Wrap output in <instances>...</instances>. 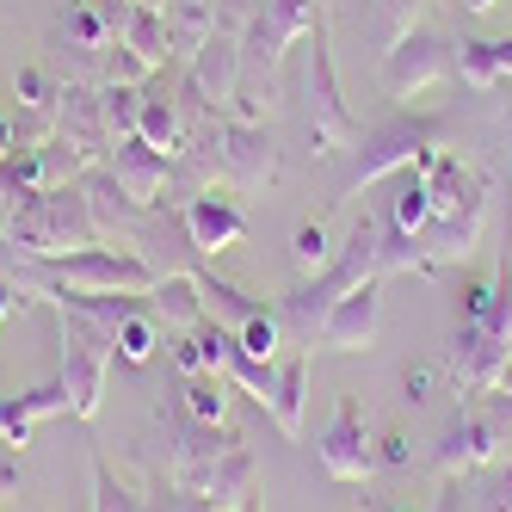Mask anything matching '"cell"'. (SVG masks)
<instances>
[{"label":"cell","instance_id":"6da1fadb","mask_svg":"<svg viewBox=\"0 0 512 512\" xmlns=\"http://www.w3.org/2000/svg\"><path fill=\"white\" fill-rule=\"evenodd\" d=\"M13 247L25 260H56V253H75L99 241V216L87 204L81 186H50V192H25L13 223H7Z\"/></svg>","mask_w":512,"mask_h":512},{"label":"cell","instance_id":"7a4b0ae2","mask_svg":"<svg viewBox=\"0 0 512 512\" xmlns=\"http://www.w3.org/2000/svg\"><path fill=\"white\" fill-rule=\"evenodd\" d=\"M25 278H44L62 290H93V297H149L155 290V266L130 247H75L56 260H25Z\"/></svg>","mask_w":512,"mask_h":512},{"label":"cell","instance_id":"3957f363","mask_svg":"<svg viewBox=\"0 0 512 512\" xmlns=\"http://www.w3.org/2000/svg\"><path fill=\"white\" fill-rule=\"evenodd\" d=\"M56 327H62V389H68V414L93 420L99 414V395H105V371H112V327H99L93 315L56 303Z\"/></svg>","mask_w":512,"mask_h":512},{"label":"cell","instance_id":"277c9868","mask_svg":"<svg viewBox=\"0 0 512 512\" xmlns=\"http://www.w3.org/2000/svg\"><path fill=\"white\" fill-rule=\"evenodd\" d=\"M303 50H309V68H303V87H309V136H315V155H327V149H340V142L352 136V112H346L340 81H334V56H327V13H315Z\"/></svg>","mask_w":512,"mask_h":512},{"label":"cell","instance_id":"5b68a950","mask_svg":"<svg viewBox=\"0 0 512 512\" xmlns=\"http://www.w3.org/2000/svg\"><path fill=\"white\" fill-rule=\"evenodd\" d=\"M210 149H216V173H223L229 186H241V192H260V186L278 179V136L266 124H247V118L241 124H216Z\"/></svg>","mask_w":512,"mask_h":512},{"label":"cell","instance_id":"8992f818","mask_svg":"<svg viewBox=\"0 0 512 512\" xmlns=\"http://www.w3.org/2000/svg\"><path fill=\"white\" fill-rule=\"evenodd\" d=\"M432 136H438V124H414V118H395V124L371 130V136H364V149H358V161H352V173L340 179L334 204H346L358 186H371V179H383L389 167H408V161H420Z\"/></svg>","mask_w":512,"mask_h":512},{"label":"cell","instance_id":"52a82bcc","mask_svg":"<svg viewBox=\"0 0 512 512\" xmlns=\"http://www.w3.org/2000/svg\"><path fill=\"white\" fill-rule=\"evenodd\" d=\"M377 321H383V278H364L352 284L346 297L321 315V346H334V352H364L377 340Z\"/></svg>","mask_w":512,"mask_h":512},{"label":"cell","instance_id":"ba28073f","mask_svg":"<svg viewBox=\"0 0 512 512\" xmlns=\"http://www.w3.org/2000/svg\"><path fill=\"white\" fill-rule=\"evenodd\" d=\"M451 50L438 44V38H426V31H408V38H395V50H383V87L395 93V99H408V93H420V87H432V81H445L451 75Z\"/></svg>","mask_w":512,"mask_h":512},{"label":"cell","instance_id":"9c48e42d","mask_svg":"<svg viewBox=\"0 0 512 512\" xmlns=\"http://www.w3.org/2000/svg\"><path fill=\"white\" fill-rule=\"evenodd\" d=\"M315 457H321V469L334 475V482H364V475L377 469L371 432H364V420H358V408H352V401H346V408L334 414V426H327V432L315 438Z\"/></svg>","mask_w":512,"mask_h":512},{"label":"cell","instance_id":"30bf717a","mask_svg":"<svg viewBox=\"0 0 512 512\" xmlns=\"http://www.w3.org/2000/svg\"><path fill=\"white\" fill-rule=\"evenodd\" d=\"M186 235L198 253H229L247 235V216L223 192H198V198H186Z\"/></svg>","mask_w":512,"mask_h":512},{"label":"cell","instance_id":"8fae6325","mask_svg":"<svg viewBox=\"0 0 512 512\" xmlns=\"http://www.w3.org/2000/svg\"><path fill=\"white\" fill-rule=\"evenodd\" d=\"M56 414H68V389H62V383L25 389V395H0V445L25 451V445H31V426H38V420H56Z\"/></svg>","mask_w":512,"mask_h":512},{"label":"cell","instance_id":"7c38bea8","mask_svg":"<svg viewBox=\"0 0 512 512\" xmlns=\"http://www.w3.org/2000/svg\"><path fill=\"white\" fill-rule=\"evenodd\" d=\"M112 179L124 186L130 204H155V192L167 186V155L149 149L142 136H124L118 149H112Z\"/></svg>","mask_w":512,"mask_h":512},{"label":"cell","instance_id":"4fadbf2b","mask_svg":"<svg viewBox=\"0 0 512 512\" xmlns=\"http://www.w3.org/2000/svg\"><path fill=\"white\" fill-rule=\"evenodd\" d=\"M204 512H247L253 506V457L241 445H229L223 457H216L210 482H204Z\"/></svg>","mask_w":512,"mask_h":512},{"label":"cell","instance_id":"5bb4252c","mask_svg":"<svg viewBox=\"0 0 512 512\" xmlns=\"http://www.w3.org/2000/svg\"><path fill=\"white\" fill-rule=\"evenodd\" d=\"M500 438H506V420H463L432 463H438V475H463V469H475L482 457H494Z\"/></svg>","mask_w":512,"mask_h":512},{"label":"cell","instance_id":"9a60e30c","mask_svg":"<svg viewBox=\"0 0 512 512\" xmlns=\"http://www.w3.org/2000/svg\"><path fill=\"white\" fill-rule=\"evenodd\" d=\"M149 303H155V315H161L167 327H186V334H192V327L204 321V284H198V278H186V272L155 278Z\"/></svg>","mask_w":512,"mask_h":512},{"label":"cell","instance_id":"2e32d148","mask_svg":"<svg viewBox=\"0 0 512 512\" xmlns=\"http://www.w3.org/2000/svg\"><path fill=\"white\" fill-rule=\"evenodd\" d=\"M303 401H309V358L297 352V358H284L278 364V395H272V420H278V432L284 438H297L303 432Z\"/></svg>","mask_w":512,"mask_h":512},{"label":"cell","instance_id":"e0dca14e","mask_svg":"<svg viewBox=\"0 0 512 512\" xmlns=\"http://www.w3.org/2000/svg\"><path fill=\"white\" fill-rule=\"evenodd\" d=\"M136 136L149 142V149H173L179 142V105L161 93V87H142V112H136Z\"/></svg>","mask_w":512,"mask_h":512},{"label":"cell","instance_id":"ac0fdd59","mask_svg":"<svg viewBox=\"0 0 512 512\" xmlns=\"http://www.w3.org/2000/svg\"><path fill=\"white\" fill-rule=\"evenodd\" d=\"M112 346H118V358H124V364H149V358H155V346H161V334H155V321L142 315V309H130V315L112 327Z\"/></svg>","mask_w":512,"mask_h":512},{"label":"cell","instance_id":"d6986e66","mask_svg":"<svg viewBox=\"0 0 512 512\" xmlns=\"http://www.w3.org/2000/svg\"><path fill=\"white\" fill-rule=\"evenodd\" d=\"M235 346L272 364V358H278V346H284V321H278V315H266V303H260V309H253V315L235 327Z\"/></svg>","mask_w":512,"mask_h":512},{"label":"cell","instance_id":"ffe728a7","mask_svg":"<svg viewBox=\"0 0 512 512\" xmlns=\"http://www.w3.org/2000/svg\"><path fill=\"white\" fill-rule=\"evenodd\" d=\"M186 414H192L198 426H223V414H229V389H223V377H216V371H204V377L186 383Z\"/></svg>","mask_w":512,"mask_h":512},{"label":"cell","instance_id":"44dd1931","mask_svg":"<svg viewBox=\"0 0 512 512\" xmlns=\"http://www.w3.org/2000/svg\"><path fill=\"white\" fill-rule=\"evenodd\" d=\"M93 512H149L142 506L136 488H124L112 469H105V457H93Z\"/></svg>","mask_w":512,"mask_h":512},{"label":"cell","instance_id":"7402d4cb","mask_svg":"<svg viewBox=\"0 0 512 512\" xmlns=\"http://www.w3.org/2000/svg\"><path fill=\"white\" fill-rule=\"evenodd\" d=\"M290 253H297L303 272H327V260H334V247H327V229H321V223H303V229H297V247H290Z\"/></svg>","mask_w":512,"mask_h":512},{"label":"cell","instance_id":"603a6c76","mask_svg":"<svg viewBox=\"0 0 512 512\" xmlns=\"http://www.w3.org/2000/svg\"><path fill=\"white\" fill-rule=\"evenodd\" d=\"M25 303H31V284H25V278H13V284L0 278V327H7V315L25 309Z\"/></svg>","mask_w":512,"mask_h":512},{"label":"cell","instance_id":"cb8c5ba5","mask_svg":"<svg viewBox=\"0 0 512 512\" xmlns=\"http://www.w3.org/2000/svg\"><path fill=\"white\" fill-rule=\"evenodd\" d=\"M426 383H432V371H426V364H420V371H408V377H401V389H408V401H426Z\"/></svg>","mask_w":512,"mask_h":512},{"label":"cell","instance_id":"d4e9b609","mask_svg":"<svg viewBox=\"0 0 512 512\" xmlns=\"http://www.w3.org/2000/svg\"><path fill=\"white\" fill-rule=\"evenodd\" d=\"M383 457H389V463H408L414 451H408V438H383Z\"/></svg>","mask_w":512,"mask_h":512},{"label":"cell","instance_id":"484cf974","mask_svg":"<svg viewBox=\"0 0 512 512\" xmlns=\"http://www.w3.org/2000/svg\"><path fill=\"white\" fill-rule=\"evenodd\" d=\"M7 161H13V124L0 118V167H7Z\"/></svg>","mask_w":512,"mask_h":512},{"label":"cell","instance_id":"4316f807","mask_svg":"<svg viewBox=\"0 0 512 512\" xmlns=\"http://www.w3.org/2000/svg\"><path fill=\"white\" fill-rule=\"evenodd\" d=\"M494 7V0H469V13H488Z\"/></svg>","mask_w":512,"mask_h":512},{"label":"cell","instance_id":"83f0119b","mask_svg":"<svg viewBox=\"0 0 512 512\" xmlns=\"http://www.w3.org/2000/svg\"><path fill=\"white\" fill-rule=\"evenodd\" d=\"M500 420H506V432H512V408H506V414H500Z\"/></svg>","mask_w":512,"mask_h":512}]
</instances>
